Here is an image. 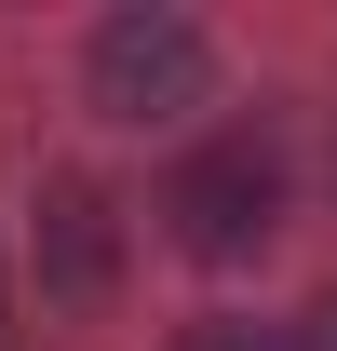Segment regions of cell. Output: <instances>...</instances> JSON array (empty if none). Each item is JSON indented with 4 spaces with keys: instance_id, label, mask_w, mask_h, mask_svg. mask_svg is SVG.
Here are the masks:
<instances>
[{
    "instance_id": "6da1fadb",
    "label": "cell",
    "mask_w": 337,
    "mask_h": 351,
    "mask_svg": "<svg viewBox=\"0 0 337 351\" xmlns=\"http://www.w3.org/2000/svg\"><path fill=\"white\" fill-rule=\"evenodd\" d=\"M82 108L122 122V135L216 108V27L175 14V0H122V14H95V41H82Z\"/></svg>"
},
{
    "instance_id": "7a4b0ae2",
    "label": "cell",
    "mask_w": 337,
    "mask_h": 351,
    "mask_svg": "<svg viewBox=\"0 0 337 351\" xmlns=\"http://www.w3.org/2000/svg\"><path fill=\"white\" fill-rule=\"evenodd\" d=\"M270 230H284V149H270L256 122H243V135H203V149L162 176V243H175V257L243 270Z\"/></svg>"
},
{
    "instance_id": "3957f363",
    "label": "cell",
    "mask_w": 337,
    "mask_h": 351,
    "mask_svg": "<svg viewBox=\"0 0 337 351\" xmlns=\"http://www.w3.org/2000/svg\"><path fill=\"white\" fill-rule=\"evenodd\" d=\"M27 284H41L54 311L122 298V203H108L95 176H41V203H27Z\"/></svg>"
},
{
    "instance_id": "277c9868",
    "label": "cell",
    "mask_w": 337,
    "mask_h": 351,
    "mask_svg": "<svg viewBox=\"0 0 337 351\" xmlns=\"http://www.w3.org/2000/svg\"><path fill=\"white\" fill-rule=\"evenodd\" d=\"M175 351H297V324H256V311H203Z\"/></svg>"
},
{
    "instance_id": "5b68a950",
    "label": "cell",
    "mask_w": 337,
    "mask_h": 351,
    "mask_svg": "<svg viewBox=\"0 0 337 351\" xmlns=\"http://www.w3.org/2000/svg\"><path fill=\"white\" fill-rule=\"evenodd\" d=\"M297 351H337V284H324L310 311H297Z\"/></svg>"
},
{
    "instance_id": "8992f818",
    "label": "cell",
    "mask_w": 337,
    "mask_h": 351,
    "mask_svg": "<svg viewBox=\"0 0 337 351\" xmlns=\"http://www.w3.org/2000/svg\"><path fill=\"white\" fill-rule=\"evenodd\" d=\"M0 351H14V338H0Z\"/></svg>"
}]
</instances>
